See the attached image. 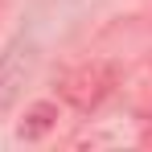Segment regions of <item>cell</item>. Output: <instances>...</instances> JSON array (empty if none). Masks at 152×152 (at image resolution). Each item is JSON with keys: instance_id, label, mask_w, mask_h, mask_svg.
<instances>
[{"instance_id": "cell-1", "label": "cell", "mask_w": 152, "mask_h": 152, "mask_svg": "<svg viewBox=\"0 0 152 152\" xmlns=\"http://www.w3.org/2000/svg\"><path fill=\"white\" fill-rule=\"evenodd\" d=\"M111 91H115V66L111 62H82L58 82L62 103H70L74 111H95Z\"/></svg>"}, {"instance_id": "cell-2", "label": "cell", "mask_w": 152, "mask_h": 152, "mask_svg": "<svg viewBox=\"0 0 152 152\" xmlns=\"http://www.w3.org/2000/svg\"><path fill=\"white\" fill-rule=\"evenodd\" d=\"M53 124H58V107H53V103H33L17 132H21V140H41Z\"/></svg>"}]
</instances>
